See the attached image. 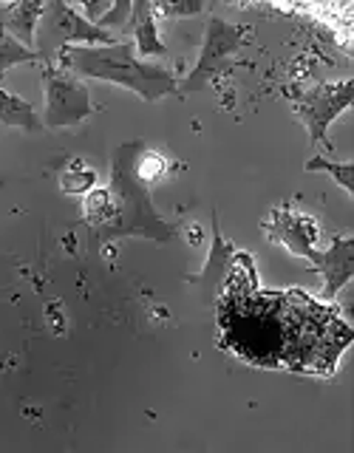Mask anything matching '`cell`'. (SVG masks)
Segmentation results:
<instances>
[{
	"mask_svg": "<svg viewBox=\"0 0 354 453\" xmlns=\"http://www.w3.org/2000/svg\"><path fill=\"white\" fill-rule=\"evenodd\" d=\"M57 65L74 77L103 80L134 91L145 103H156L167 94H176L179 80L165 65H153L136 57L131 40H117L111 46H71L63 51Z\"/></svg>",
	"mask_w": 354,
	"mask_h": 453,
	"instance_id": "obj_3",
	"label": "cell"
},
{
	"mask_svg": "<svg viewBox=\"0 0 354 453\" xmlns=\"http://www.w3.org/2000/svg\"><path fill=\"white\" fill-rule=\"evenodd\" d=\"M165 156L156 153L142 139L113 148L108 184L113 216L105 224H99L94 235L99 244L117 238H150L167 244L176 238L179 226L165 221L150 202V184L165 173Z\"/></svg>",
	"mask_w": 354,
	"mask_h": 453,
	"instance_id": "obj_2",
	"label": "cell"
},
{
	"mask_svg": "<svg viewBox=\"0 0 354 453\" xmlns=\"http://www.w3.org/2000/svg\"><path fill=\"white\" fill-rule=\"evenodd\" d=\"M306 170L309 173L323 170V173H329L349 196H354V165L351 162H329V159H323V156H315V159L306 162Z\"/></svg>",
	"mask_w": 354,
	"mask_h": 453,
	"instance_id": "obj_15",
	"label": "cell"
},
{
	"mask_svg": "<svg viewBox=\"0 0 354 453\" xmlns=\"http://www.w3.org/2000/svg\"><path fill=\"white\" fill-rule=\"evenodd\" d=\"M40 14L42 4H0V32L32 49Z\"/></svg>",
	"mask_w": 354,
	"mask_h": 453,
	"instance_id": "obj_12",
	"label": "cell"
},
{
	"mask_svg": "<svg viewBox=\"0 0 354 453\" xmlns=\"http://www.w3.org/2000/svg\"><path fill=\"white\" fill-rule=\"evenodd\" d=\"M125 40L134 42L139 60H145V57H167V46L159 40V28H156L153 4H145V0L134 4L131 20H127L125 28Z\"/></svg>",
	"mask_w": 354,
	"mask_h": 453,
	"instance_id": "obj_11",
	"label": "cell"
},
{
	"mask_svg": "<svg viewBox=\"0 0 354 453\" xmlns=\"http://www.w3.org/2000/svg\"><path fill=\"white\" fill-rule=\"evenodd\" d=\"M312 266L315 273L323 275V297L332 301V297L346 287L354 275V238L351 235H335L329 250H315L312 255Z\"/></svg>",
	"mask_w": 354,
	"mask_h": 453,
	"instance_id": "obj_9",
	"label": "cell"
},
{
	"mask_svg": "<svg viewBox=\"0 0 354 453\" xmlns=\"http://www.w3.org/2000/svg\"><path fill=\"white\" fill-rule=\"evenodd\" d=\"M42 91H46V127H71L85 122L94 113L88 85L60 65H42Z\"/></svg>",
	"mask_w": 354,
	"mask_h": 453,
	"instance_id": "obj_6",
	"label": "cell"
},
{
	"mask_svg": "<svg viewBox=\"0 0 354 453\" xmlns=\"http://www.w3.org/2000/svg\"><path fill=\"white\" fill-rule=\"evenodd\" d=\"M221 343L241 360L297 374H332L351 343V329L304 292L227 287L219 297Z\"/></svg>",
	"mask_w": 354,
	"mask_h": 453,
	"instance_id": "obj_1",
	"label": "cell"
},
{
	"mask_svg": "<svg viewBox=\"0 0 354 453\" xmlns=\"http://www.w3.org/2000/svg\"><path fill=\"white\" fill-rule=\"evenodd\" d=\"M235 247L221 235L219 230V216L212 212V244H210V255H207V264L202 269V275H198V289H202V301L210 306L216 303L221 292H224V283H227V275H230V269L235 264Z\"/></svg>",
	"mask_w": 354,
	"mask_h": 453,
	"instance_id": "obj_10",
	"label": "cell"
},
{
	"mask_svg": "<svg viewBox=\"0 0 354 453\" xmlns=\"http://www.w3.org/2000/svg\"><path fill=\"white\" fill-rule=\"evenodd\" d=\"M0 122L9 125V127H23L26 134L42 131V119L37 117L32 103H26L23 96L12 94L6 88H0Z\"/></svg>",
	"mask_w": 354,
	"mask_h": 453,
	"instance_id": "obj_13",
	"label": "cell"
},
{
	"mask_svg": "<svg viewBox=\"0 0 354 453\" xmlns=\"http://www.w3.org/2000/svg\"><path fill=\"white\" fill-rule=\"evenodd\" d=\"M264 230L275 244H283L292 255H301L306 261L315 255L318 224L309 216H304V212H297L292 207H275L269 221L264 224Z\"/></svg>",
	"mask_w": 354,
	"mask_h": 453,
	"instance_id": "obj_8",
	"label": "cell"
},
{
	"mask_svg": "<svg viewBox=\"0 0 354 453\" xmlns=\"http://www.w3.org/2000/svg\"><path fill=\"white\" fill-rule=\"evenodd\" d=\"M20 63H40V57L35 49H26L23 42L0 32V77L6 74L9 68L20 65Z\"/></svg>",
	"mask_w": 354,
	"mask_h": 453,
	"instance_id": "obj_14",
	"label": "cell"
},
{
	"mask_svg": "<svg viewBox=\"0 0 354 453\" xmlns=\"http://www.w3.org/2000/svg\"><path fill=\"white\" fill-rule=\"evenodd\" d=\"M60 181H63V190L65 193H85V190L94 188L96 173H94L91 167H85L82 162H71L68 170L60 176Z\"/></svg>",
	"mask_w": 354,
	"mask_h": 453,
	"instance_id": "obj_16",
	"label": "cell"
},
{
	"mask_svg": "<svg viewBox=\"0 0 354 453\" xmlns=\"http://www.w3.org/2000/svg\"><path fill=\"white\" fill-rule=\"evenodd\" d=\"M351 96H354V82L351 80L320 82V85H315V88H309V91H304L301 96H297L295 111L306 125L312 145L326 142V131H329V125L351 105Z\"/></svg>",
	"mask_w": 354,
	"mask_h": 453,
	"instance_id": "obj_7",
	"label": "cell"
},
{
	"mask_svg": "<svg viewBox=\"0 0 354 453\" xmlns=\"http://www.w3.org/2000/svg\"><path fill=\"white\" fill-rule=\"evenodd\" d=\"M244 26H233L224 18H210L207 28H204V42H202V54L193 65V71L179 82L176 94L188 96V94H198L204 91L212 80H219L221 74H227L233 65V57L244 46Z\"/></svg>",
	"mask_w": 354,
	"mask_h": 453,
	"instance_id": "obj_5",
	"label": "cell"
},
{
	"mask_svg": "<svg viewBox=\"0 0 354 453\" xmlns=\"http://www.w3.org/2000/svg\"><path fill=\"white\" fill-rule=\"evenodd\" d=\"M204 9L202 0H190V4H153L156 14H165V18H190Z\"/></svg>",
	"mask_w": 354,
	"mask_h": 453,
	"instance_id": "obj_17",
	"label": "cell"
},
{
	"mask_svg": "<svg viewBox=\"0 0 354 453\" xmlns=\"http://www.w3.org/2000/svg\"><path fill=\"white\" fill-rule=\"evenodd\" d=\"M85 42H91V46H99V42L111 46V42H117V37L88 23L74 6L42 4V14L35 32V51L42 65H57L65 49L85 46Z\"/></svg>",
	"mask_w": 354,
	"mask_h": 453,
	"instance_id": "obj_4",
	"label": "cell"
}]
</instances>
